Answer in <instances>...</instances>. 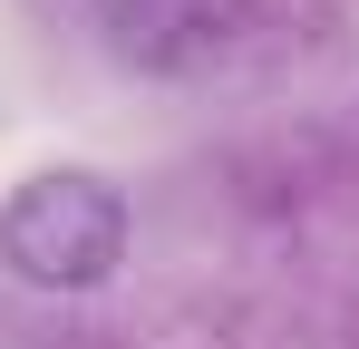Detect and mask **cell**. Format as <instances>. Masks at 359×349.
<instances>
[{
	"mask_svg": "<svg viewBox=\"0 0 359 349\" xmlns=\"http://www.w3.org/2000/svg\"><path fill=\"white\" fill-rule=\"evenodd\" d=\"M126 194L97 165H39L0 194V272L20 291L78 301L126 272Z\"/></svg>",
	"mask_w": 359,
	"mask_h": 349,
	"instance_id": "cell-1",
	"label": "cell"
},
{
	"mask_svg": "<svg viewBox=\"0 0 359 349\" xmlns=\"http://www.w3.org/2000/svg\"><path fill=\"white\" fill-rule=\"evenodd\" d=\"M97 39L136 78H214L252 39V0H97Z\"/></svg>",
	"mask_w": 359,
	"mask_h": 349,
	"instance_id": "cell-2",
	"label": "cell"
}]
</instances>
